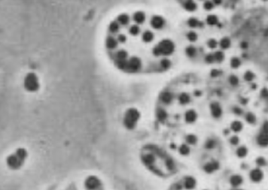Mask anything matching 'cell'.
<instances>
[{
  "label": "cell",
  "instance_id": "obj_1",
  "mask_svg": "<svg viewBox=\"0 0 268 190\" xmlns=\"http://www.w3.org/2000/svg\"><path fill=\"white\" fill-rule=\"evenodd\" d=\"M27 157L28 152L26 149L19 147L6 158V165L11 170H17L24 165Z\"/></svg>",
  "mask_w": 268,
  "mask_h": 190
},
{
  "label": "cell",
  "instance_id": "obj_2",
  "mask_svg": "<svg viewBox=\"0 0 268 190\" xmlns=\"http://www.w3.org/2000/svg\"><path fill=\"white\" fill-rule=\"evenodd\" d=\"M174 43L170 40H165L162 41L159 45L153 50V53L158 56L160 54L169 55L174 51Z\"/></svg>",
  "mask_w": 268,
  "mask_h": 190
},
{
  "label": "cell",
  "instance_id": "obj_3",
  "mask_svg": "<svg viewBox=\"0 0 268 190\" xmlns=\"http://www.w3.org/2000/svg\"><path fill=\"white\" fill-rule=\"evenodd\" d=\"M24 87L27 91L31 92L36 91L39 89L40 84L38 79L34 73H28L25 77Z\"/></svg>",
  "mask_w": 268,
  "mask_h": 190
},
{
  "label": "cell",
  "instance_id": "obj_4",
  "mask_svg": "<svg viewBox=\"0 0 268 190\" xmlns=\"http://www.w3.org/2000/svg\"><path fill=\"white\" fill-rule=\"evenodd\" d=\"M85 186L87 190H100V181L95 176H90L85 180Z\"/></svg>",
  "mask_w": 268,
  "mask_h": 190
},
{
  "label": "cell",
  "instance_id": "obj_5",
  "mask_svg": "<svg viewBox=\"0 0 268 190\" xmlns=\"http://www.w3.org/2000/svg\"><path fill=\"white\" fill-rule=\"evenodd\" d=\"M140 65L141 62L140 60L137 57H133L128 61L127 68L131 71L135 72L140 68Z\"/></svg>",
  "mask_w": 268,
  "mask_h": 190
},
{
  "label": "cell",
  "instance_id": "obj_6",
  "mask_svg": "<svg viewBox=\"0 0 268 190\" xmlns=\"http://www.w3.org/2000/svg\"><path fill=\"white\" fill-rule=\"evenodd\" d=\"M250 177L252 181L255 182H258L262 180L263 174L262 171L260 169H255L251 171Z\"/></svg>",
  "mask_w": 268,
  "mask_h": 190
},
{
  "label": "cell",
  "instance_id": "obj_7",
  "mask_svg": "<svg viewBox=\"0 0 268 190\" xmlns=\"http://www.w3.org/2000/svg\"><path fill=\"white\" fill-rule=\"evenodd\" d=\"M257 143L260 146L266 147L268 146V133L262 132L257 137Z\"/></svg>",
  "mask_w": 268,
  "mask_h": 190
},
{
  "label": "cell",
  "instance_id": "obj_8",
  "mask_svg": "<svg viewBox=\"0 0 268 190\" xmlns=\"http://www.w3.org/2000/svg\"><path fill=\"white\" fill-rule=\"evenodd\" d=\"M151 24L152 27L156 29H159L163 26L164 24V20L160 16H155L152 18Z\"/></svg>",
  "mask_w": 268,
  "mask_h": 190
},
{
  "label": "cell",
  "instance_id": "obj_9",
  "mask_svg": "<svg viewBox=\"0 0 268 190\" xmlns=\"http://www.w3.org/2000/svg\"><path fill=\"white\" fill-rule=\"evenodd\" d=\"M211 109L212 114L216 118H218L222 114V110L220 108L218 104L217 103H214L211 105Z\"/></svg>",
  "mask_w": 268,
  "mask_h": 190
},
{
  "label": "cell",
  "instance_id": "obj_10",
  "mask_svg": "<svg viewBox=\"0 0 268 190\" xmlns=\"http://www.w3.org/2000/svg\"><path fill=\"white\" fill-rule=\"evenodd\" d=\"M230 183L233 187H236L240 185L243 182V178L239 175H232L230 178Z\"/></svg>",
  "mask_w": 268,
  "mask_h": 190
},
{
  "label": "cell",
  "instance_id": "obj_11",
  "mask_svg": "<svg viewBox=\"0 0 268 190\" xmlns=\"http://www.w3.org/2000/svg\"><path fill=\"white\" fill-rule=\"evenodd\" d=\"M106 45L108 48L113 49L116 48V46L117 45V42L114 38L109 37L107 38Z\"/></svg>",
  "mask_w": 268,
  "mask_h": 190
},
{
  "label": "cell",
  "instance_id": "obj_12",
  "mask_svg": "<svg viewBox=\"0 0 268 190\" xmlns=\"http://www.w3.org/2000/svg\"><path fill=\"white\" fill-rule=\"evenodd\" d=\"M231 127L233 131L235 132H240L243 129V124L240 121H234L231 125Z\"/></svg>",
  "mask_w": 268,
  "mask_h": 190
},
{
  "label": "cell",
  "instance_id": "obj_13",
  "mask_svg": "<svg viewBox=\"0 0 268 190\" xmlns=\"http://www.w3.org/2000/svg\"><path fill=\"white\" fill-rule=\"evenodd\" d=\"M134 20L138 23H142L145 21V16L143 13L141 12H137L134 16Z\"/></svg>",
  "mask_w": 268,
  "mask_h": 190
},
{
  "label": "cell",
  "instance_id": "obj_14",
  "mask_svg": "<svg viewBox=\"0 0 268 190\" xmlns=\"http://www.w3.org/2000/svg\"><path fill=\"white\" fill-rule=\"evenodd\" d=\"M247 153H248V150L247 148L245 147V146H241L239 148H238L236 151L237 155L240 158H243V157H245L247 155Z\"/></svg>",
  "mask_w": 268,
  "mask_h": 190
},
{
  "label": "cell",
  "instance_id": "obj_15",
  "mask_svg": "<svg viewBox=\"0 0 268 190\" xmlns=\"http://www.w3.org/2000/svg\"><path fill=\"white\" fill-rule=\"evenodd\" d=\"M184 7L186 9L189 11H193L196 8V5L195 3L192 1L187 2L184 5Z\"/></svg>",
  "mask_w": 268,
  "mask_h": 190
},
{
  "label": "cell",
  "instance_id": "obj_16",
  "mask_svg": "<svg viewBox=\"0 0 268 190\" xmlns=\"http://www.w3.org/2000/svg\"><path fill=\"white\" fill-rule=\"evenodd\" d=\"M128 62H127L126 60H117L116 64L117 65L120 69H123L127 68Z\"/></svg>",
  "mask_w": 268,
  "mask_h": 190
},
{
  "label": "cell",
  "instance_id": "obj_17",
  "mask_svg": "<svg viewBox=\"0 0 268 190\" xmlns=\"http://www.w3.org/2000/svg\"><path fill=\"white\" fill-rule=\"evenodd\" d=\"M153 38V35L150 31H146L143 33V40L145 42H150Z\"/></svg>",
  "mask_w": 268,
  "mask_h": 190
},
{
  "label": "cell",
  "instance_id": "obj_18",
  "mask_svg": "<svg viewBox=\"0 0 268 190\" xmlns=\"http://www.w3.org/2000/svg\"><path fill=\"white\" fill-rule=\"evenodd\" d=\"M246 121L250 124L255 123L256 120V117L252 113H247L246 116Z\"/></svg>",
  "mask_w": 268,
  "mask_h": 190
},
{
  "label": "cell",
  "instance_id": "obj_19",
  "mask_svg": "<svg viewBox=\"0 0 268 190\" xmlns=\"http://www.w3.org/2000/svg\"><path fill=\"white\" fill-rule=\"evenodd\" d=\"M118 20L119 22L122 25H126L129 21V17L127 15L123 14L119 16Z\"/></svg>",
  "mask_w": 268,
  "mask_h": 190
},
{
  "label": "cell",
  "instance_id": "obj_20",
  "mask_svg": "<svg viewBox=\"0 0 268 190\" xmlns=\"http://www.w3.org/2000/svg\"><path fill=\"white\" fill-rule=\"evenodd\" d=\"M127 56V53L124 50H120L116 54L117 60H126Z\"/></svg>",
  "mask_w": 268,
  "mask_h": 190
},
{
  "label": "cell",
  "instance_id": "obj_21",
  "mask_svg": "<svg viewBox=\"0 0 268 190\" xmlns=\"http://www.w3.org/2000/svg\"><path fill=\"white\" fill-rule=\"evenodd\" d=\"M230 45V41L227 38L222 39L220 41V46L223 49L228 48Z\"/></svg>",
  "mask_w": 268,
  "mask_h": 190
},
{
  "label": "cell",
  "instance_id": "obj_22",
  "mask_svg": "<svg viewBox=\"0 0 268 190\" xmlns=\"http://www.w3.org/2000/svg\"><path fill=\"white\" fill-rule=\"evenodd\" d=\"M207 22L208 24H216L217 23V18L214 15H210L207 17Z\"/></svg>",
  "mask_w": 268,
  "mask_h": 190
},
{
  "label": "cell",
  "instance_id": "obj_23",
  "mask_svg": "<svg viewBox=\"0 0 268 190\" xmlns=\"http://www.w3.org/2000/svg\"><path fill=\"white\" fill-rule=\"evenodd\" d=\"M119 25L115 21H113L111 23L110 25V30L112 33L117 32L119 30Z\"/></svg>",
  "mask_w": 268,
  "mask_h": 190
},
{
  "label": "cell",
  "instance_id": "obj_24",
  "mask_svg": "<svg viewBox=\"0 0 268 190\" xmlns=\"http://www.w3.org/2000/svg\"><path fill=\"white\" fill-rule=\"evenodd\" d=\"M188 24L190 27H195L197 26L198 25L200 26V25H202L201 23L198 22L196 19L193 18H191L189 19Z\"/></svg>",
  "mask_w": 268,
  "mask_h": 190
},
{
  "label": "cell",
  "instance_id": "obj_25",
  "mask_svg": "<svg viewBox=\"0 0 268 190\" xmlns=\"http://www.w3.org/2000/svg\"><path fill=\"white\" fill-rule=\"evenodd\" d=\"M186 52L187 54L189 55V57H193L195 54L196 53V50L192 46H190L186 49Z\"/></svg>",
  "mask_w": 268,
  "mask_h": 190
},
{
  "label": "cell",
  "instance_id": "obj_26",
  "mask_svg": "<svg viewBox=\"0 0 268 190\" xmlns=\"http://www.w3.org/2000/svg\"><path fill=\"white\" fill-rule=\"evenodd\" d=\"M241 64V62L237 58H233L231 61V65L234 68H237Z\"/></svg>",
  "mask_w": 268,
  "mask_h": 190
},
{
  "label": "cell",
  "instance_id": "obj_27",
  "mask_svg": "<svg viewBox=\"0 0 268 190\" xmlns=\"http://www.w3.org/2000/svg\"><path fill=\"white\" fill-rule=\"evenodd\" d=\"M257 164L259 166H265L266 165V161L263 157H259L256 160Z\"/></svg>",
  "mask_w": 268,
  "mask_h": 190
},
{
  "label": "cell",
  "instance_id": "obj_28",
  "mask_svg": "<svg viewBox=\"0 0 268 190\" xmlns=\"http://www.w3.org/2000/svg\"><path fill=\"white\" fill-rule=\"evenodd\" d=\"M254 74H253V73L251 72H247L245 75V76H244V78L247 81H251L253 80V77H254Z\"/></svg>",
  "mask_w": 268,
  "mask_h": 190
},
{
  "label": "cell",
  "instance_id": "obj_29",
  "mask_svg": "<svg viewBox=\"0 0 268 190\" xmlns=\"http://www.w3.org/2000/svg\"><path fill=\"white\" fill-rule=\"evenodd\" d=\"M130 33H131V35H136L138 33H139V27L135 25V26H133L130 29Z\"/></svg>",
  "mask_w": 268,
  "mask_h": 190
},
{
  "label": "cell",
  "instance_id": "obj_30",
  "mask_svg": "<svg viewBox=\"0 0 268 190\" xmlns=\"http://www.w3.org/2000/svg\"><path fill=\"white\" fill-rule=\"evenodd\" d=\"M214 56V58L218 61H222L224 59V55L222 52H217Z\"/></svg>",
  "mask_w": 268,
  "mask_h": 190
},
{
  "label": "cell",
  "instance_id": "obj_31",
  "mask_svg": "<svg viewBox=\"0 0 268 190\" xmlns=\"http://www.w3.org/2000/svg\"><path fill=\"white\" fill-rule=\"evenodd\" d=\"M188 38L190 41H195L197 39V35L195 33L190 32L188 35Z\"/></svg>",
  "mask_w": 268,
  "mask_h": 190
},
{
  "label": "cell",
  "instance_id": "obj_32",
  "mask_svg": "<svg viewBox=\"0 0 268 190\" xmlns=\"http://www.w3.org/2000/svg\"><path fill=\"white\" fill-rule=\"evenodd\" d=\"M229 81L232 85H236L238 83V79L236 76L232 75L230 77Z\"/></svg>",
  "mask_w": 268,
  "mask_h": 190
},
{
  "label": "cell",
  "instance_id": "obj_33",
  "mask_svg": "<svg viewBox=\"0 0 268 190\" xmlns=\"http://www.w3.org/2000/svg\"><path fill=\"white\" fill-rule=\"evenodd\" d=\"M162 99L163 100V101L165 103H169L171 99V95L170 94L166 93L163 95Z\"/></svg>",
  "mask_w": 268,
  "mask_h": 190
},
{
  "label": "cell",
  "instance_id": "obj_34",
  "mask_svg": "<svg viewBox=\"0 0 268 190\" xmlns=\"http://www.w3.org/2000/svg\"><path fill=\"white\" fill-rule=\"evenodd\" d=\"M161 64L162 67H164L165 69H168L170 65V62L168 60L164 59L162 61Z\"/></svg>",
  "mask_w": 268,
  "mask_h": 190
},
{
  "label": "cell",
  "instance_id": "obj_35",
  "mask_svg": "<svg viewBox=\"0 0 268 190\" xmlns=\"http://www.w3.org/2000/svg\"><path fill=\"white\" fill-rule=\"evenodd\" d=\"M230 142L231 143L232 145H237L238 143L239 142V138L237 136H232L230 140Z\"/></svg>",
  "mask_w": 268,
  "mask_h": 190
},
{
  "label": "cell",
  "instance_id": "obj_36",
  "mask_svg": "<svg viewBox=\"0 0 268 190\" xmlns=\"http://www.w3.org/2000/svg\"><path fill=\"white\" fill-rule=\"evenodd\" d=\"M208 45L210 48H215V47H216L217 42L215 40H210L208 42Z\"/></svg>",
  "mask_w": 268,
  "mask_h": 190
},
{
  "label": "cell",
  "instance_id": "obj_37",
  "mask_svg": "<svg viewBox=\"0 0 268 190\" xmlns=\"http://www.w3.org/2000/svg\"><path fill=\"white\" fill-rule=\"evenodd\" d=\"M180 100L182 103H186L189 100V97L186 94H183L180 97Z\"/></svg>",
  "mask_w": 268,
  "mask_h": 190
},
{
  "label": "cell",
  "instance_id": "obj_38",
  "mask_svg": "<svg viewBox=\"0 0 268 190\" xmlns=\"http://www.w3.org/2000/svg\"><path fill=\"white\" fill-rule=\"evenodd\" d=\"M213 4L210 3V2H206L204 4V8L206 9H207V10L212 9L213 8Z\"/></svg>",
  "mask_w": 268,
  "mask_h": 190
},
{
  "label": "cell",
  "instance_id": "obj_39",
  "mask_svg": "<svg viewBox=\"0 0 268 190\" xmlns=\"http://www.w3.org/2000/svg\"><path fill=\"white\" fill-rule=\"evenodd\" d=\"M214 59L215 58H214V55H212V54H209L206 57V61L208 63H212V62H213Z\"/></svg>",
  "mask_w": 268,
  "mask_h": 190
},
{
  "label": "cell",
  "instance_id": "obj_40",
  "mask_svg": "<svg viewBox=\"0 0 268 190\" xmlns=\"http://www.w3.org/2000/svg\"><path fill=\"white\" fill-rule=\"evenodd\" d=\"M233 111L234 112V113L236 114L237 115H241V113H242V110L241 109L239 108H238V107H235L233 109Z\"/></svg>",
  "mask_w": 268,
  "mask_h": 190
},
{
  "label": "cell",
  "instance_id": "obj_41",
  "mask_svg": "<svg viewBox=\"0 0 268 190\" xmlns=\"http://www.w3.org/2000/svg\"><path fill=\"white\" fill-rule=\"evenodd\" d=\"M220 74V72L219 71H218V70L217 69H213L212 70V71L211 72V76L212 77H216L217 76L219 75Z\"/></svg>",
  "mask_w": 268,
  "mask_h": 190
},
{
  "label": "cell",
  "instance_id": "obj_42",
  "mask_svg": "<svg viewBox=\"0 0 268 190\" xmlns=\"http://www.w3.org/2000/svg\"><path fill=\"white\" fill-rule=\"evenodd\" d=\"M263 132L268 133V121H266L263 125Z\"/></svg>",
  "mask_w": 268,
  "mask_h": 190
},
{
  "label": "cell",
  "instance_id": "obj_43",
  "mask_svg": "<svg viewBox=\"0 0 268 190\" xmlns=\"http://www.w3.org/2000/svg\"><path fill=\"white\" fill-rule=\"evenodd\" d=\"M261 95L263 97H268V90L266 88H264L262 89L261 91Z\"/></svg>",
  "mask_w": 268,
  "mask_h": 190
},
{
  "label": "cell",
  "instance_id": "obj_44",
  "mask_svg": "<svg viewBox=\"0 0 268 190\" xmlns=\"http://www.w3.org/2000/svg\"><path fill=\"white\" fill-rule=\"evenodd\" d=\"M119 40L121 42H125L126 40V37L124 36V35H119Z\"/></svg>",
  "mask_w": 268,
  "mask_h": 190
},
{
  "label": "cell",
  "instance_id": "obj_45",
  "mask_svg": "<svg viewBox=\"0 0 268 190\" xmlns=\"http://www.w3.org/2000/svg\"><path fill=\"white\" fill-rule=\"evenodd\" d=\"M241 47L243 49H246L248 47V43L246 42H243L241 43Z\"/></svg>",
  "mask_w": 268,
  "mask_h": 190
},
{
  "label": "cell",
  "instance_id": "obj_46",
  "mask_svg": "<svg viewBox=\"0 0 268 190\" xmlns=\"http://www.w3.org/2000/svg\"><path fill=\"white\" fill-rule=\"evenodd\" d=\"M247 100L246 99H243L242 100V103H247Z\"/></svg>",
  "mask_w": 268,
  "mask_h": 190
},
{
  "label": "cell",
  "instance_id": "obj_47",
  "mask_svg": "<svg viewBox=\"0 0 268 190\" xmlns=\"http://www.w3.org/2000/svg\"><path fill=\"white\" fill-rule=\"evenodd\" d=\"M215 2L216 4H219V3H220V2H221V1H215Z\"/></svg>",
  "mask_w": 268,
  "mask_h": 190
},
{
  "label": "cell",
  "instance_id": "obj_48",
  "mask_svg": "<svg viewBox=\"0 0 268 190\" xmlns=\"http://www.w3.org/2000/svg\"></svg>",
  "mask_w": 268,
  "mask_h": 190
}]
</instances>
